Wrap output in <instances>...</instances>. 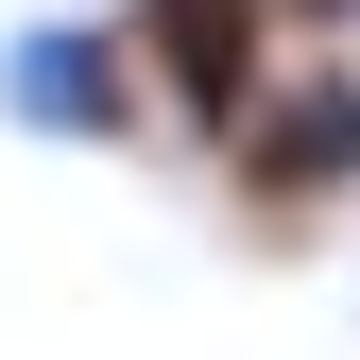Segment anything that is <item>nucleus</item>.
I'll use <instances>...</instances> for the list:
<instances>
[{
	"mask_svg": "<svg viewBox=\"0 0 360 360\" xmlns=\"http://www.w3.org/2000/svg\"><path fill=\"white\" fill-rule=\"evenodd\" d=\"M0 103H18L34 138H86V155H120V138H138V52H120L103 18H34L18 52H0Z\"/></svg>",
	"mask_w": 360,
	"mask_h": 360,
	"instance_id": "obj_3",
	"label": "nucleus"
},
{
	"mask_svg": "<svg viewBox=\"0 0 360 360\" xmlns=\"http://www.w3.org/2000/svg\"><path fill=\"white\" fill-rule=\"evenodd\" d=\"M223 172H240V223H257V240L326 223V206L360 189V69H309V86H275V103L223 138Z\"/></svg>",
	"mask_w": 360,
	"mask_h": 360,
	"instance_id": "obj_2",
	"label": "nucleus"
},
{
	"mask_svg": "<svg viewBox=\"0 0 360 360\" xmlns=\"http://www.w3.org/2000/svg\"><path fill=\"white\" fill-rule=\"evenodd\" d=\"M120 52H138V103H172V120L223 155L257 103H275V0H138Z\"/></svg>",
	"mask_w": 360,
	"mask_h": 360,
	"instance_id": "obj_1",
	"label": "nucleus"
}]
</instances>
